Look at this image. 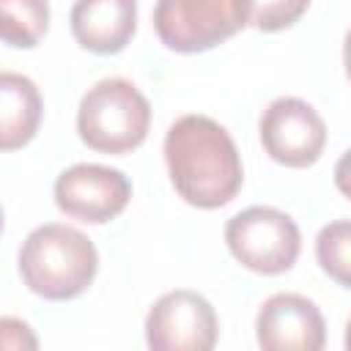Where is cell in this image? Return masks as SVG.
<instances>
[{
  "instance_id": "9c48e42d",
  "label": "cell",
  "mask_w": 351,
  "mask_h": 351,
  "mask_svg": "<svg viewBox=\"0 0 351 351\" xmlns=\"http://www.w3.org/2000/svg\"><path fill=\"white\" fill-rule=\"evenodd\" d=\"M255 337L263 351H321L326 346V321L313 299L271 293L258 310Z\"/></svg>"
},
{
  "instance_id": "7c38bea8",
  "label": "cell",
  "mask_w": 351,
  "mask_h": 351,
  "mask_svg": "<svg viewBox=\"0 0 351 351\" xmlns=\"http://www.w3.org/2000/svg\"><path fill=\"white\" fill-rule=\"evenodd\" d=\"M49 30L47 0H0V41L16 49H33Z\"/></svg>"
},
{
  "instance_id": "6da1fadb",
  "label": "cell",
  "mask_w": 351,
  "mask_h": 351,
  "mask_svg": "<svg viewBox=\"0 0 351 351\" xmlns=\"http://www.w3.org/2000/svg\"><path fill=\"white\" fill-rule=\"evenodd\" d=\"M165 165L178 197L195 208L228 206L241 184V154L222 123L208 115H181L165 134Z\"/></svg>"
},
{
  "instance_id": "3957f363",
  "label": "cell",
  "mask_w": 351,
  "mask_h": 351,
  "mask_svg": "<svg viewBox=\"0 0 351 351\" xmlns=\"http://www.w3.org/2000/svg\"><path fill=\"white\" fill-rule=\"evenodd\" d=\"M148 129L151 104L132 80L104 77L80 99L77 134L90 151L123 156L145 143Z\"/></svg>"
},
{
  "instance_id": "9a60e30c",
  "label": "cell",
  "mask_w": 351,
  "mask_h": 351,
  "mask_svg": "<svg viewBox=\"0 0 351 351\" xmlns=\"http://www.w3.org/2000/svg\"><path fill=\"white\" fill-rule=\"evenodd\" d=\"M0 348H14V351H36L38 337L33 326L22 318L14 315H0Z\"/></svg>"
},
{
  "instance_id": "7a4b0ae2",
  "label": "cell",
  "mask_w": 351,
  "mask_h": 351,
  "mask_svg": "<svg viewBox=\"0 0 351 351\" xmlns=\"http://www.w3.org/2000/svg\"><path fill=\"white\" fill-rule=\"evenodd\" d=\"M16 266L30 293L47 302H69L90 288L99 271V252L82 230L47 222L25 236Z\"/></svg>"
},
{
  "instance_id": "8992f818",
  "label": "cell",
  "mask_w": 351,
  "mask_h": 351,
  "mask_svg": "<svg viewBox=\"0 0 351 351\" xmlns=\"http://www.w3.org/2000/svg\"><path fill=\"white\" fill-rule=\"evenodd\" d=\"M261 145L282 167L304 170L326 148V123L321 112L299 96H277L258 121Z\"/></svg>"
},
{
  "instance_id": "30bf717a",
  "label": "cell",
  "mask_w": 351,
  "mask_h": 351,
  "mask_svg": "<svg viewBox=\"0 0 351 351\" xmlns=\"http://www.w3.org/2000/svg\"><path fill=\"white\" fill-rule=\"evenodd\" d=\"M74 41L93 55L126 49L137 30V0H77L69 14Z\"/></svg>"
},
{
  "instance_id": "5bb4252c",
  "label": "cell",
  "mask_w": 351,
  "mask_h": 351,
  "mask_svg": "<svg viewBox=\"0 0 351 351\" xmlns=\"http://www.w3.org/2000/svg\"><path fill=\"white\" fill-rule=\"evenodd\" d=\"M250 25L263 33L293 27L310 8V0H250Z\"/></svg>"
},
{
  "instance_id": "52a82bcc",
  "label": "cell",
  "mask_w": 351,
  "mask_h": 351,
  "mask_svg": "<svg viewBox=\"0 0 351 351\" xmlns=\"http://www.w3.org/2000/svg\"><path fill=\"white\" fill-rule=\"evenodd\" d=\"M219 318L211 302L189 288L162 293L145 315V343L154 351H211Z\"/></svg>"
},
{
  "instance_id": "277c9868",
  "label": "cell",
  "mask_w": 351,
  "mask_h": 351,
  "mask_svg": "<svg viewBox=\"0 0 351 351\" xmlns=\"http://www.w3.org/2000/svg\"><path fill=\"white\" fill-rule=\"evenodd\" d=\"M250 0H156L154 30L181 55L214 49L250 25Z\"/></svg>"
},
{
  "instance_id": "2e32d148",
  "label": "cell",
  "mask_w": 351,
  "mask_h": 351,
  "mask_svg": "<svg viewBox=\"0 0 351 351\" xmlns=\"http://www.w3.org/2000/svg\"><path fill=\"white\" fill-rule=\"evenodd\" d=\"M3 225H5V217H3V206H0V233H3Z\"/></svg>"
},
{
  "instance_id": "5b68a950",
  "label": "cell",
  "mask_w": 351,
  "mask_h": 351,
  "mask_svg": "<svg viewBox=\"0 0 351 351\" xmlns=\"http://www.w3.org/2000/svg\"><path fill=\"white\" fill-rule=\"evenodd\" d=\"M230 255L255 274H282L302 252V230L296 219L274 206H250L225 225Z\"/></svg>"
},
{
  "instance_id": "4fadbf2b",
  "label": "cell",
  "mask_w": 351,
  "mask_h": 351,
  "mask_svg": "<svg viewBox=\"0 0 351 351\" xmlns=\"http://www.w3.org/2000/svg\"><path fill=\"white\" fill-rule=\"evenodd\" d=\"M315 258H318V266L340 288H351V222L346 217L318 230Z\"/></svg>"
},
{
  "instance_id": "8fae6325",
  "label": "cell",
  "mask_w": 351,
  "mask_h": 351,
  "mask_svg": "<svg viewBox=\"0 0 351 351\" xmlns=\"http://www.w3.org/2000/svg\"><path fill=\"white\" fill-rule=\"evenodd\" d=\"M44 115L38 85L19 71H0V154L25 148Z\"/></svg>"
},
{
  "instance_id": "ba28073f",
  "label": "cell",
  "mask_w": 351,
  "mask_h": 351,
  "mask_svg": "<svg viewBox=\"0 0 351 351\" xmlns=\"http://www.w3.org/2000/svg\"><path fill=\"white\" fill-rule=\"evenodd\" d=\"M52 197L66 217L85 225H104L129 206L132 181L118 167L80 162L55 178Z\"/></svg>"
}]
</instances>
